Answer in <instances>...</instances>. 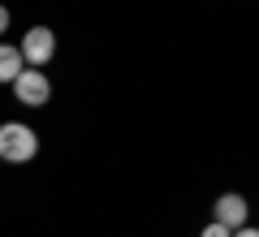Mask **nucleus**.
Returning a JSON list of instances; mask_svg holds the SVG:
<instances>
[{"mask_svg":"<svg viewBox=\"0 0 259 237\" xmlns=\"http://www.w3.org/2000/svg\"><path fill=\"white\" fill-rule=\"evenodd\" d=\"M216 220L238 233V228L246 224V199H242V194H221V199H216Z\"/></svg>","mask_w":259,"mask_h":237,"instance_id":"obj_4","label":"nucleus"},{"mask_svg":"<svg viewBox=\"0 0 259 237\" xmlns=\"http://www.w3.org/2000/svg\"><path fill=\"white\" fill-rule=\"evenodd\" d=\"M22 73H26V52H22V48H13V43H5V48H0V78L13 86Z\"/></svg>","mask_w":259,"mask_h":237,"instance_id":"obj_5","label":"nucleus"},{"mask_svg":"<svg viewBox=\"0 0 259 237\" xmlns=\"http://www.w3.org/2000/svg\"><path fill=\"white\" fill-rule=\"evenodd\" d=\"M203 237H233V228H229V224H221V220H212V224L203 228Z\"/></svg>","mask_w":259,"mask_h":237,"instance_id":"obj_6","label":"nucleus"},{"mask_svg":"<svg viewBox=\"0 0 259 237\" xmlns=\"http://www.w3.org/2000/svg\"><path fill=\"white\" fill-rule=\"evenodd\" d=\"M13 95H18V104H26V108H44L48 95H52V86H48V78L39 69H26L18 82H13Z\"/></svg>","mask_w":259,"mask_h":237,"instance_id":"obj_2","label":"nucleus"},{"mask_svg":"<svg viewBox=\"0 0 259 237\" xmlns=\"http://www.w3.org/2000/svg\"><path fill=\"white\" fill-rule=\"evenodd\" d=\"M233 237H259V228H238Z\"/></svg>","mask_w":259,"mask_h":237,"instance_id":"obj_7","label":"nucleus"},{"mask_svg":"<svg viewBox=\"0 0 259 237\" xmlns=\"http://www.w3.org/2000/svg\"><path fill=\"white\" fill-rule=\"evenodd\" d=\"M52 48H56V39H52V30H48V26L26 30V39H22V52H26L30 65H48V61H52Z\"/></svg>","mask_w":259,"mask_h":237,"instance_id":"obj_3","label":"nucleus"},{"mask_svg":"<svg viewBox=\"0 0 259 237\" xmlns=\"http://www.w3.org/2000/svg\"><path fill=\"white\" fill-rule=\"evenodd\" d=\"M35 151H39V138H35L30 125H5L0 129V155L9 164H26Z\"/></svg>","mask_w":259,"mask_h":237,"instance_id":"obj_1","label":"nucleus"}]
</instances>
